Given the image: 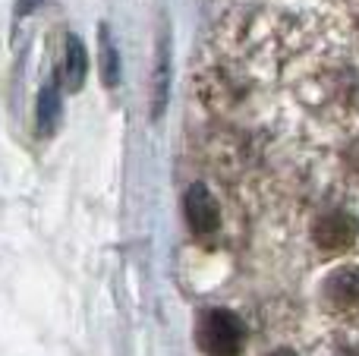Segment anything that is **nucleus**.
Returning a JSON list of instances; mask_svg holds the SVG:
<instances>
[{
    "mask_svg": "<svg viewBox=\"0 0 359 356\" xmlns=\"http://www.w3.org/2000/svg\"><path fill=\"white\" fill-rule=\"evenodd\" d=\"M356 233H359V221L350 212H328L312 227V240L325 252H341L347 246H353Z\"/></svg>",
    "mask_w": 359,
    "mask_h": 356,
    "instance_id": "2",
    "label": "nucleus"
},
{
    "mask_svg": "<svg viewBox=\"0 0 359 356\" xmlns=\"http://www.w3.org/2000/svg\"><path fill=\"white\" fill-rule=\"evenodd\" d=\"M168 79H170L168 41L161 38V44H158V73H155V117H161L164 101H168Z\"/></svg>",
    "mask_w": 359,
    "mask_h": 356,
    "instance_id": "8",
    "label": "nucleus"
},
{
    "mask_svg": "<svg viewBox=\"0 0 359 356\" xmlns=\"http://www.w3.org/2000/svg\"><path fill=\"white\" fill-rule=\"evenodd\" d=\"M86 76H88L86 44L76 35H67V44H63V54H60V67H57V82H60V88H67V92H79V88L86 85Z\"/></svg>",
    "mask_w": 359,
    "mask_h": 356,
    "instance_id": "4",
    "label": "nucleus"
},
{
    "mask_svg": "<svg viewBox=\"0 0 359 356\" xmlns=\"http://www.w3.org/2000/svg\"><path fill=\"white\" fill-rule=\"evenodd\" d=\"M38 4H41V0H19V13H32V6H38Z\"/></svg>",
    "mask_w": 359,
    "mask_h": 356,
    "instance_id": "9",
    "label": "nucleus"
},
{
    "mask_svg": "<svg viewBox=\"0 0 359 356\" xmlns=\"http://www.w3.org/2000/svg\"><path fill=\"white\" fill-rule=\"evenodd\" d=\"M325 300L334 309H359V268H337L325 281Z\"/></svg>",
    "mask_w": 359,
    "mask_h": 356,
    "instance_id": "5",
    "label": "nucleus"
},
{
    "mask_svg": "<svg viewBox=\"0 0 359 356\" xmlns=\"http://www.w3.org/2000/svg\"><path fill=\"white\" fill-rule=\"evenodd\" d=\"M98 44H101V79H104L107 88H114L120 82V54L111 41L107 25H101V41Z\"/></svg>",
    "mask_w": 359,
    "mask_h": 356,
    "instance_id": "7",
    "label": "nucleus"
},
{
    "mask_svg": "<svg viewBox=\"0 0 359 356\" xmlns=\"http://www.w3.org/2000/svg\"><path fill=\"white\" fill-rule=\"evenodd\" d=\"M183 208H186V221H189V227L196 233L217 231L221 212H217V202H215V196L208 193V186H202V183H192V186L186 189Z\"/></svg>",
    "mask_w": 359,
    "mask_h": 356,
    "instance_id": "3",
    "label": "nucleus"
},
{
    "mask_svg": "<svg viewBox=\"0 0 359 356\" xmlns=\"http://www.w3.org/2000/svg\"><path fill=\"white\" fill-rule=\"evenodd\" d=\"M268 356H297V353L287 350V347H284V350H274V353H268Z\"/></svg>",
    "mask_w": 359,
    "mask_h": 356,
    "instance_id": "10",
    "label": "nucleus"
},
{
    "mask_svg": "<svg viewBox=\"0 0 359 356\" xmlns=\"http://www.w3.org/2000/svg\"><path fill=\"white\" fill-rule=\"evenodd\" d=\"M196 341L208 356H236L243 347V322L230 309H208L196 325Z\"/></svg>",
    "mask_w": 359,
    "mask_h": 356,
    "instance_id": "1",
    "label": "nucleus"
},
{
    "mask_svg": "<svg viewBox=\"0 0 359 356\" xmlns=\"http://www.w3.org/2000/svg\"><path fill=\"white\" fill-rule=\"evenodd\" d=\"M60 123V82H44L38 92V132L50 136Z\"/></svg>",
    "mask_w": 359,
    "mask_h": 356,
    "instance_id": "6",
    "label": "nucleus"
}]
</instances>
